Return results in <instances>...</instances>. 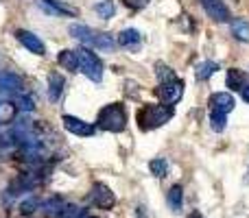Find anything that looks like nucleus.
<instances>
[{
  "instance_id": "f257e3e1",
  "label": "nucleus",
  "mask_w": 249,
  "mask_h": 218,
  "mask_svg": "<svg viewBox=\"0 0 249 218\" xmlns=\"http://www.w3.org/2000/svg\"><path fill=\"white\" fill-rule=\"evenodd\" d=\"M68 33H70V37H74L79 44H83V46H88V48L103 50V52H112L114 48L118 46L112 33L94 31V29H90V26H86V24H70Z\"/></svg>"
},
{
  "instance_id": "f03ea898",
  "label": "nucleus",
  "mask_w": 249,
  "mask_h": 218,
  "mask_svg": "<svg viewBox=\"0 0 249 218\" xmlns=\"http://www.w3.org/2000/svg\"><path fill=\"white\" fill-rule=\"evenodd\" d=\"M173 107L164 103H151V105H142L136 114V122L142 131H153L160 129L173 118Z\"/></svg>"
},
{
  "instance_id": "7ed1b4c3",
  "label": "nucleus",
  "mask_w": 249,
  "mask_h": 218,
  "mask_svg": "<svg viewBox=\"0 0 249 218\" xmlns=\"http://www.w3.org/2000/svg\"><path fill=\"white\" fill-rule=\"evenodd\" d=\"M127 109L123 103H109L101 107L96 116V129H103L109 133H123L127 129Z\"/></svg>"
},
{
  "instance_id": "20e7f679",
  "label": "nucleus",
  "mask_w": 249,
  "mask_h": 218,
  "mask_svg": "<svg viewBox=\"0 0 249 218\" xmlns=\"http://www.w3.org/2000/svg\"><path fill=\"white\" fill-rule=\"evenodd\" d=\"M74 52H77L79 61V72L86 79H90L92 83L103 81V61H101V57L88 46H79Z\"/></svg>"
},
{
  "instance_id": "39448f33",
  "label": "nucleus",
  "mask_w": 249,
  "mask_h": 218,
  "mask_svg": "<svg viewBox=\"0 0 249 218\" xmlns=\"http://www.w3.org/2000/svg\"><path fill=\"white\" fill-rule=\"evenodd\" d=\"M184 90H186V83L181 81V79H171V81H164V83H160V87H158V94H160V99H162V103L164 105H177L181 99H184Z\"/></svg>"
},
{
  "instance_id": "423d86ee",
  "label": "nucleus",
  "mask_w": 249,
  "mask_h": 218,
  "mask_svg": "<svg viewBox=\"0 0 249 218\" xmlns=\"http://www.w3.org/2000/svg\"><path fill=\"white\" fill-rule=\"evenodd\" d=\"M22 92H24V79H22L20 74L11 72V70L0 72V96H4V99H16Z\"/></svg>"
},
{
  "instance_id": "0eeeda50",
  "label": "nucleus",
  "mask_w": 249,
  "mask_h": 218,
  "mask_svg": "<svg viewBox=\"0 0 249 218\" xmlns=\"http://www.w3.org/2000/svg\"><path fill=\"white\" fill-rule=\"evenodd\" d=\"M61 124L68 133L72 135H79V137H92L96 133V124L92 122H86L83 118H77V116H61Z\"/></svg>"
},
{
  "instance_id": "6e6552de",
  "label": "nucleus",
  "mask_w": 249,
  "mask_h": 218,
  "mask_svg": "<svg viewBox=\"0 0 249 218\" xmlns=\"http://www.w3.org/2000/svg\"><path fill=\"white\" fill-rule=\"evenodd\" d=\"M90 201L92 205H96L99 210H112L116 205V194L112 192V188L105 184H94L92 185V192H90Z\"/></svg>"
},
{
  "instance_id": "1a4fd4ad",
  "label": "nucleus",
  "mask_w": 249,
  "mask_h": 218,
  "mask_svg": "<svg viewBox=\"0 0 249 218\" xmlns=\"http://www.w3.org/2000/svg\"><path fill=\"white\" fill-rule=\"evenodd\" d=\"M16 39H18V42H20L29 52H33V55H37V57H44V55H46V44H44V39L39 37V35H35L33 31L18 29V31H16Z\"/></svg>"
},
{
  "instance_id": "9d476101",
  "label": "nucleus",
  "mask_w": 249,
  "mask_h": 218,
  "mask_svg": "<svg viewBox=\"0 0 249 218\" xmlns=\"http://www.w3.org/2000/svg\"><path fill=\"white\" fill-rule=\"evenodd\" d=\"M37 7L53 17H74L79 13L74 7L61 2V0H37Z\"/></svg>"
},
{
  "instance_id": "9b49d317",
  "label": "nucleus",
  "mask_w": 249,
  "mask_h": 218,
  "mask_svg": "<svg viewBox=\"0 0 249 218\" xmlns=\"http://www.w3.org/2000/svg\"><path fill=\"white\" fill-rule=\"evenodd\" d=\"M203 7V11L208 13V17H212L214 22H230L232 20V13H230L228 4L223 2V0H199Z\"/></svg>"
},
{
  "instance_id": "f8f14e48",
  "label": "nucleus",
  "mask_w": 249,
  "mask_h": 218,
  "mask_svg": "<svg viewBox=\"0 0 249 218\" xmlns=\"http://www.w3.org/2000/svg\"><path fill=\"white\" fill-rule=\"evenodd\" d=\"M208 105H210V111H219V114L228 116L230 111L236 107V101H234V96L230 92H214L210 96V103Z\"/></svg>"
},
{
  "instance_id": "ddd939ff",
  "label": "nucleus",
  "mask_w": 249,
  "mask_h": 218,
  "mask_svg": "<svg viewBox=\"0 0 249 218\" xmlns=\"http://www.w3.org/2000/svg\"><path fill=\"white\" fill-rule=\"evenodd\" d=\"M116 44L127 50H138L142 44V33L138 29H123L116 37Z\"/></svg>"
},
{
  "instance_id": "4468645a",
  "label": "nucleus",
  "mask_w": 249,
  "mask_h": 218,
  "mask_svg": "<svg viewBox=\"0 0 249 218\" xmlns=\"http://www.w3.org/2000/svg\"><path fill=\"white\" fill-rule=\"evenodd\" d=\"M64 85H66V79L61 77L59 72H51L48 74V101L51 103H57L64 94Z\"/></svg>"
},
{
  "instance_id": "2eb2a0df",
  "label": "nucleus",
  "mask_w": 249,
  "mask_h": 218,
  "mask_svg": "<svg viewBox=\"0 0 249 218\" xmlns=\"http://www.w3.org/2000/svg\"><path fill=\"white\" fill-rule=\"evenodd\" d=\"M57 64L64 70H70V72H79V61H77V52L70 50V48H64L57 55Z\"/></svg>"
},
{
  "instance_id": "dca6fc26",
  "label": "nucleus",
  "mask_w": 249,
  "mask_h": 218,
  "mask_svg": "<svg viewBox=\"0 0 249 218\" xmlns=\"http://www.w3.org/2000/svg\"><path fill=\"white\" fill-rule=\"evenodd\" d=\"M230 29H232V35L238 39V42L249 44V22L247 20H243V17L230 20Z\"/></svg>"
},
{
  "instance_id": "f3484780",
  "label": "nucleus",
  "mask_w": 249,
  "mask_h": 218,
  "mask_svg": "<svg viewBox=\"0 0 249 218\" xmlns=\"http://www.w3.org/2000/svg\"><path fill=\"white\" fill-rule=\"evenodd\" d=\"M219 64L216 61H201V64H197V68H195V77H197V81H208V79L212 77L214 72H219Z\"/></svg>"
},
{
  "instance_id": "a211bd4d",
  "label": "nucleus",
  "mask_w": 249,
  "mask_h": 218,
  "mask_svg": "<svg viewBox=\"0 0 249 218\" xmlns=\"http://www.w3.org/2000/svg\"><path fill=\"white\" fill-rule=\"evenodd\" d=\"M166 201H168V205H171L173 212H179L181 205H184V188H181L179 184L171 185V190L166 192Z\"/></svg>"
},
{
  "instance_id": "6ab92c4d",
  "label": "nucleus",
  "mask_w": 249,
  "mask_h": 218,
  "mask_svg": "<svg viewBox=\"0 0 249 218\" xmlns=\"http://www.w3.org/2000/svg\"><path fill=\"white\" fill-rule=\"evenodd\" d=\"M225 85H228L230 90H238V92H241L243 87L247 85L243 70H238V68H230V70H228V77H225Z\"/></svg>"
},
{
  "instance_id": "aec40b11",
  "label": "nucleus",
  "mask_w": 249,
  "mask_h": 218,
  "mask_svg": "<svg viewBox=\"0 0 249 218\" xmlns=\"http://www.w3.org/2000/svg\"><path fill=\"white\" fill-rule=\"evenodd\" d=\"M16 105H13L11 99H0V127L2 124H9L13 122V118H16Z\"/></svg>"
},
{
  "instance_id": "412c9836",
  "label": "nucleus",
  "mask_w": 249,
  "mask_h": 218,
  "mask_svg": "<svg viewBox=\"0 0 249 218\" xmlns=\"http://www.w3.org/2000/svg\"><path fill=\"white\" fill-rule=\"evenodd\" d=\"M94 11L99 13V17H103V20H112V17L116 16V4H114V0H101V2L94 4Z\"/></svg>"
},
{
  "instance_id": "4be33fe9",
  "label": "nucleus",
  "mask_w": 249,
  "mask_h": 218,
  "mask_svg": "<svg viewBox=\"0 0 249 218\" xmlns=\"http://www.w3.org/2000/svg\"><path fill=\"white\" fill-rule=\"evenodd\" d=\"M57 218H92V216L88 214V210H83L79 205H64L59 210V214H57Z\"/></svg>"
},
{
  "instance_id": "5701e85b",
  "label": "nucleus",
  "mask_w": 249,
  "mask_h": 218,
  "mask_svg": "<svg viewBox=\"0 0 249 218\" xmlns=\"http://www.w3.org/2000/svg\"><path fill=\"white\" fill-rule=\"evenodd\" d=\"M13 105H16V109L18 111H35V101H33V96L31 94H24V92H22V94H18L16 99H13Z\"/></svg>"
},
{
  "instance_id": "b1692460",
  "label": "nucleus",
  "mask_w": 249,
  "mask_h": 218,
  "mask_svg": "<svg viewBox=\"0 0 249 218\" xmlns=\"http://www.w3.org/2000/svg\"><path fill=\"white\" fill-rule=\"evenodd\" d=\"M39 207H42V212L46 216H53V214H59V210L64 207V201H61L59 197H51V199H46L44 205H39Z\"/></svg>"
},
{
  "instance_id": "393cba45",
  "label": "nucleus",
  "mask_w": 249,
  "mask_h": 218,
  "mask_svg": "<svg viewBox=\"0 0 249 218\" xmlns=\"http://www.w3.org/2000/svg\"><path fill=\"white\" fill-rule=\"evenodd\" d=\"M210 127H212V131L223 133L225 127H228V116L219 114V111H210Z\"/></svg>"
},
{
  "instance_id": "a878e982",
  "label": "nucleus",
  "mask_w": 249,
  "mask_h": 218,
  "mask_svg": "<svg viewBox=\"0 0 249 218\" xmlns=\"http://www.w3.org/2000/svg\"><path fill=\"white\" fill-rule=\"evenodd\" d=\"M149 170L153 172L155 177H166V172H168V162H166L164 157L151 159V162H149Z\"/></svg>"
},
{
  "instance_id": "bb28decb",
  "label": "nucleus",
  "mask_w": 249,
  "mask_h": 218,
  "mask_svg": "<svg viewBox=\"0 0 249 218\" xmlns=\"http://www.w3.org/2000/svg\"><path fill=\"white\" fill-rule=\"evenodd\" d=\"M39 205H42V203H39L37 197H26L24 201L20 203V214L22 216H31L35 210H39Z\"/></svg>"
},
{
  "instance_id": "cd10ccee",
  "label": "nucleus",
  "mask_w": 249,
  "mask_h": 218,
  "mask_svg": "<svg viewBox=\"0 0 249 218\" xmlns=\"http://www.w3.org/2000/svg\"><path fill=\"white\" fill-rule=\"evenodd\" d=\"M158 79H160V83L171 81V79H175V72H173V68H168V66L158 64Z\"/></svg>"
},
{
  "instance_id": "c85d7f7f",
  "label": "nucleus",
  "mask_w": 249,
  "mask_h": 218,
  "mask_svg": "<svg viewBox=\"0 0 249 218\" xmlns=\"http://www.w3.org/2000/svg\"><path fill=\"white\" fill-rule=\"evenodd\" d=\"M123 2H124V7L131 9V11H142V9L149 7L151 0H123Z\"/></svg>"
},
{
  "instance_id": "c756f323",
  "label": "nucleus",
  "mask_w": 249,
  "mask_h": 218,
  "mask_svg": "<svg viewBox=\"0 0 249 218\" xmlns=\"http://www.w3.org/2000/svg\"><path fill=\"white\" fill-rule=\"evenodd\" d=\"M241 96H243V101H245V103L249 105V85H245V87L241 90Z\"/></svg>"
}]
</instances>
